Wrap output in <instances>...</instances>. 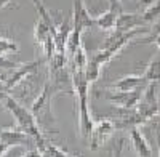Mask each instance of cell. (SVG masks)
<instances>
[{
  "label": "cell",
  "instance_id": "obj_3",
  "mask_svg": "<svg viewBox=\"0 0 160 157\" xmlns=\"http://www.w3.org/2000/svg\"><path fill=\"white\" fill-rule=\"evenodd\" d=\"M2 106H3L13 117H15L18 128L21 130V132H24L26 135H29V136L34 139V143L40 141V139L45 136V133L42 132V128L38 127L35 117L32 115L31 109H28V108H26L24 104H21L18 99H15L13 96L7 95V96L3 98V101H2Z\"/></svg>",
  "mask_w": 160,
  "mask_h": 157
},
{
  "label": "cell",
  "instance_id": "obj_22",
  "mask_svg": "<svg viewBox=\"0 0 160 157\" xmlns=\"http://www.w3.org/2000/svg\"><path fill=\"white\" fill-rule=\"evenodd\" d=\"M22 157H42V155H40V152H38L37 149H31V151L26 152Z\"/></svg>",
  "mask_w": 160,
  "mask_h": 157
},
{
  "label": "cell",
  "instance_id": "obj_25",
  "mask_svg": "<svg viewBox=\"0 0 160 157\" xmlns=\"http://www.w3.org/2000/svg\"><path fill=\"white\" fill-rule=\"evenodd\" d=\"M157 144H158V157H160V128L157 130Z\"/></svg>",
  "mask_w": 160,
  "mask_h": 157
},
{
  "label": "cell",
  "instance_id": "obj_24",
  "mask_svg": "<svg viewBox=\"0 0 160 157\" xmlns=\"http://www.w3.org/2000/svg\"><path fill=\"white\" fill-rule=\"evenodd\" d=\"M11 2V0H0V10H2V8H5L8 3Z\"/></svg>",
  "mask_w": 160,
  "mask_h": 157
},
{
  "label": "cell",
  "instance_id": "obj_18",
  "mask_svg": "<svg viewBox=\"0 0 160 157\" xmlns=\"http://www.w3.org/2000/svg\"><path fill=\"white\" fill-rule=\"evenodd\" d=\"M160 35V16L152 23V28H149V32L146 34V37L139 38V42L141 43H152L155 40V37Z\"/></svg>",
  "mask_w": 160,
  "mask_h": 157
},
{
  "label": "cell",
  "instance_id": "obj_9",
  "mask_svg": "<svg viewBox=\"0 0 160 157\" xmlns=\"http://www.w3.org/2000/svg\"><path fill=\"white\" fill-rule=\"evenodd\" d=\"M38 66H40V61H31V63H26V64L18 66L15 69V72H13L8 78H5V84H7L8 91H11L18 84H21L22 80H26V77H28L29 74H32Z\"/></svg>",
  "mask_w": 160,
  "mask_h": 157
},
{
  "label": "cell",
  "instance_id": "obj_17",
  "mask_svg": "<svg viewBox=\"0 0 160 157\" xmlns=\"http://www.w3.org/2000/svg\"><path fill=\"white\" fill-rule=\"evenodd\" d=\"M101 66L98 63H95L93 59H90L88 58V64H87V68L83 69V74H85V77H87V80L91 84V82H96L98 78H99V75H101Z\"/></svg>",
  "mask_w": 160,
  "mask_h": 157
},
{
  "label": "cell",
  "instance_id": "obj_16",
  "mask_svg": "<svg viewBox=\"0 0 160 157\" xmlns=\"http://www.w3.org/2000/svg\"><path fill=\"white\" fill-rule=\"evenodd\" d=\"M144 23H154L160 16V0H152V2L146 7V10L141 13Z\"/></svg>",
  "mask_w": 160,
  "mask_h": 157
},
{
  "label": "cell",
  "instance_id": "obj_8",
  "mask_svg": "<svg viewBox=\"0 0 160 157\" xmlns=\"http://www.w3.org/2000/svg\"><path fill=\"white\" fill-rule=\"evenodd\" d=\"M144 23L141 13H118L117 16V21H115V29L114 31H118V32H128V31H133V29H138L141 28Z\"/></svg>",
  "mask_w": 160,
  "mask_h": 157
},
{
  "label": "cell",
  "instance_id": "obj_6",
  "mask_svg": "<svg viewBox=\"0 0 160 157\" xmlns=\"http://www.w3.org/2000/svg\"><path fill=\"white\" fill-rule=\"evenodd\" d=\"M142 90H135V91H109L106 98L109 99L111 104L114 106H118V108H123V109H135L139 101H141V96H142Z\"/></svg>",
  "mask_w": 160,
  "mask_h": 157
},
{
  "label": "cell",
  "instance_id": "obj_21",
  "mask_svg": "<svg viewBox=\"0 0 160 157\" xmlns=\"http://www.w3.org/2000/svg\"><path fill=\"white\" fill-rule=\"evenodd\" d=\"M108 2H109L111 10H115L118 13H122V2H120V0H108Z\"/></svg>",
  "mask_w": 160,
  "mask_h": 157
},
{
  "label": "cell",
  "instance_id": "obj_11",
  "mask_svg": "<svg viewBox=\"0 0 160 157\" xmlns=\"http://www.w3.org/2000/svg\"><path fill=\"white\" fill-rule=\"evenodd\" d=\"M146 80L142 78V75H136V74H130L125 75L118 80L112 82L109 87L115 91H135V90H141L144 87Z\"/></svg>",
  "mask_w": 160,
  "mask_h": 157
},
{
  "label": "cell",
  "instance_id": "obj_7",
  "mask_svg": "<svg viewBox=\"0 0 160 157\" xmlns=\"http://www.w3.org/2000/svg\"><path fill=\"white\" fill-rule=\"evenodd\" d=\"M0 141L7 144L8 148H15V146H31V144H35L34 139L26 135L24 132L18 127H10V128H0Z\"/></svg>",
  "mask_w": 160,
  "mask_h": 157
},
{
  "label": "cell",
  "instance_id": "obj_19",
  "mask_svg": "<svg viewBox=\"0 0 160 157\" xmlns=\"http://www.w3.org/2000/svg\"><path fill=\"white\" fill-rule=\"evenodd\" d=\"M13 51H18V45L16 42L10 40V38H3L0 37V53H13Z\"/></svg>",
  "mask_w": 160,
  "mask_h": 157
},
{
  "label": "cell",
  "instance_id": "obj_20",
  "mask_svg": "<svg viewBox=\"0 0 160 157\" xmlns=\"http://www.w3.org/2000/svg\"><path fill=\"white\" fill-rule=\"evenodd\" d=\"M13 68H18V64L0 53V69H13Z\"/></svg>",
  "mask_w": 160,
  "mask_h": 157
},
{
  "label": "cell",
  "instance_id": "obj_10",
  "mask_svg": "<svg viewBox=\"0 0 160 157\" xmlns=\"http://www.w3.org/2000/svg\"><path fill=\"white\" fill-rule=\"evenodd\" d=\"M128 132H130V143H131L133 149H135V152L138 154V157H152V149L149 146L148 139L139 132V128L131 127Z\"/></svg>",
  "mask_w": 160,
  "mask_h": 157
},
{
  "label": "cell",
  "instance_id": "obj_26",
  "mask_svg": "<svg viewBox=\"0 0 160 157\" xmlns=\"http://www.w3.org/2000/svg\"><path fill=\"white\" fill-rule=\"evenodd\" d=\"M5 96H7L5 93H0V103H2V101H3V98H5Z\"/></svg>",
  "mask_w": 160,
  "mask_h": 157
},
{
  "label": "cell",
  "instance_id": "obj_15",
  "mask_svg": "<svg viewBox=\"0 0 160 157\" xmlns=\"http://www.w3.org/2000/svg\"><path fill=\"white\" fill-rule=\"evenodd\" d=\"M71 59H72V69H71V71H83V69L87 68L88 56H87V50H85L83 43L75 50V53L72 55Z\"/></svg>",
  "mask_w": 160,
  "mask_h": 157
},
{
  "label": "cell",
  "instance_id": "obj_14",
  "mask_svg": "<svg viewBox=\"0 0 160 157\" xmlns=\"http://www.w3.org/2000/svg\"><path fill=\"white\" fill-rule=\"evenodd\" d=\"M142 78L146 80V84H157L160 82V53H157L149 64L146 66Z\"/></svg>",
  "mask_w": 160,
  "mask_h": 157
},
{
  "label": "cell",
  "instance_id": "obj_23",
  "mask_svg": "<svg viewBox=\"0 0 160 157\" xmlns=\"http://www.w3.org/2000/svg\"><path fill=\"white\" fill-rule=\"evenodd\" d=\"M10 148L7 146V144H3V143L2 141H0V157H3L5 154H7V151H8Z\"/></svg>",
  "mask_w": 160,
  "mask_h": 157
},
{
  "label": "cell",
  "instance_id": "obj_12",
  "mask_svg": "<svg viewBox=\"0 0 160 157\" xmlns=\"http://www.w3.org/2000/svg\"><path fill=\"white\" fill-rule=\"evenodd\" d=\"M35 146H37V151L40 152L42 157H75V155H71L69 152H66L64 149H61L59 146L50 143L47 139V136H43L40 141H37Z\"/></svg>",
  "mask_w": 160,
  "mask_h": 157
},
{
  "label": "cell",
  "instance_id": "obj_4",
  "mask_svg": "<svg viewBox=\"0 0 160 157\" xmlns=\"http://www.w3.org/2000/svg\"><path fill=\"white\" fill-rule=\"evenodd\" d=\"M115 122L112 119H109V117H106V119H99L98 122H95V125H93V130L90 133V138H88V148L91 151H96L99 149L106 141H108L114 132H115Z\"/></svg>",
  "mask_w": 160,
  "mask_h": 157
},
{
  "label": "cell",
  "instance_id": "obj_13",
  "mask_svg": "<svg viewBox=\"0 0 160 157\" xmlns=\"http://www.w3.org/2000/svg\"><path fill=\"white\" fill-rule=\"evenodd\" d=\"M118 16V11L115 10H106L101 15L95 16V26H98L102 31H114L115 29V21Z\"/></svg>",
  "mask_w": 160,
  "mask_h": 157
},
{
  "label": "cell",
  "instance_id": "obj_2",
  "mask_svg": "<svg viewBox=\"0 0 160 157\" xmlns=\"http://www.w3.org/2000/svg\"><path fill=\"white\" fill-rule=\"evenodd\" d=\"M71 84L77 95V108H78V132L83 138H90V133L95 125L90 111V82L83 71H71Z\"/></svg>",
  "mask_w": 160,
  "mask_h": 157
},
{
  "label": "cell",
  "instance_id": "obj_5",
  "mask_svg": "<svg viewBox=\"0 0 160 157\" xmlns=\"http://www.w3.org/2000/svg\"><path fill=\"white\" fill-rule=\"evenodd\" d=\"M72 28L85 32L91 28H95V16L88 11L83 0H74V10H72Z\"/></svg>",
  "mask_w": 160,
  "mask_h": 157
},
{
  "label": "cell",
  "instance_id": "obj_1",
  "mask_svg": "<svg viewBox=\"0 0 160 157\" xmlns=\"http://www.w3.org/2000/svg\"><path fill=\"white\" fill-rule=\"evenodd\" d=\"M62 90L64 88L61 85L55 84L53 80H48L43 85L40 95L31 104V112L35 117L38 127L42 128V132L58 133L56 119H55V114H53V99H55V95Z\"/></svg>",
  "mask_w": 160,
  "mask_h": 157
}]
</instances>
